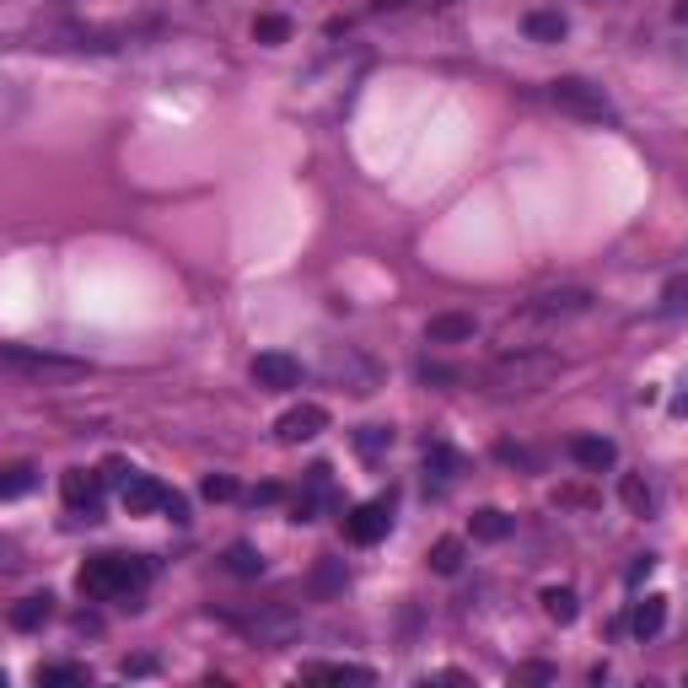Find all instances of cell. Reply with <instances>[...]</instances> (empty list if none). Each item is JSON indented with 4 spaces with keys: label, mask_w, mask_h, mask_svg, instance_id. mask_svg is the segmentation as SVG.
Segmentation results:
<instances>
[{
    "label": "cell",
    "mask_w": 688,
    "mask_h": 688,
    "mask_svg": "<svg viewBox=\"0 0 688 688\" xmlns=\"http://www.w3.org/2000/svg\"><path fill=\"white\" fill-rule=\"evenodd\" d=\"M232 495H237V479H226V474L204 479V500H232Z\"/></svg>",
    "instance_id": "31"
},
{
    "label": "cell",
    "mask_w": 688,
    "mask_h": 688,
    "mask_svg": "<svg viewBox=\"0 0 688 688\" xmlns=\"http://www.w3.org/2000/svg\"><path fill=\"white\" fill-rule=\"evenodd\" d=\"M0 361L11 366L17 377H33V382H76V377H86V361L49 356V350H28V345H6Z\"/></svg>",
    "instance_id": "6"
},
{
    "label": "cell",
    "mask_w": 688,
    "mask_h": 688,
    "mask_svg": "<svg viewBox=\"0 0 688 688\" xmlns=\"http://www.w3.org/2000/svg\"><path fill=\"white\" fill-rule=\"evenodd\" d=\"M420 6H431V11H446V6H457V0H420Z\"/></svg>",
    "instance_id": "35"
},
{
    "label": "cell",
    "mask_w": 688,
    "mask_h": 688,
    "mask_svg": "<svg viewBox=\"0 0 688 688\" xmlns=\"http://www.w3.org/2000/svg\"><path fill=\"white\" fill-rule=\"evenodd\" d=\"M613 457H618V446L607 442V436H570V463H581L592 474L613 468Z\"/></svg>",
    "instance_id": "14"
},
{
    "label": "cell",
    "mask_w": 688,
    "mask_h": 688,
    "mask_svg": "<svg viewBox=\"0 0 688 688\" xmlns=\"http://www.w3.org/2000/svg\"><path fill=\"white\" fill-rule=\"evenodd\" d=\"M124 511L129 517H151V511H167V500H172V489L157 485L151 474H124Z\"/></svg>",
    "instance_id": "8"
},
{
    "label": "cell",
    "mask_w": 688,
    "mask_h": 688,
    "mask_svg": "<svg viewBox=\"0 0 688 688\" xmlns=\"http://www.w3.org/2000/svg\"><path fill=\"white\" fill-rule=\"evenodd\" d=\"M656 313H661V318H684V313H688V275H678V281H673L667 290H661Z\"/></svg>",
    "instance_id": "26"
},
{
    "label": "cell",
    "mask_w": 688,
    "mask_h": 688,
    "mask_svg": "<svg viewBox=\"0 0 688 688\" xmlns=\"http://www.w3.org/2000/svg\"><path fill=\"white\" fill-rule=\"evenodd\" d=\"M226 570L243 575V581H253V575H264V554H258L253 543H232V549H226Z\"/></svg>",
    "instance_id": "22"
},
{
    "label": "cell",
    "mask_w": 688,
    "mask_h": 688,
    "mask_svg": "<svg viewBox=\"0 0 688 688\" xmlns=\"http://www.w3.org/2000/svg\"><path fill=\"white\" fill-rule=\"evenodd\" d=\"M592 290L586 285H560V290H538V296H527L522 307L511 313V334L517 328H565L575 318H586L592 313Z\"/></svg>",
    "instance_id": "3"
},
{
    "label": "cell",
    "mask_w": 688,
    "mask_h": 688,
    "mask_svg": "<svg viewBox=\"0 0 688 688\" xmlns=\"http://www.w3.org/2000/svg\"><path fill=\"white\" fill-rule=\"evenodd\" d=\"M33 474H39L33 463H11V468H6V479H0V495H6V500L28 495V489H33Z\"/></svg>",
    "instance_id": "27"
},
{
    "label": "cell",
    "mask_w": 688,
    "mask_h": 688,
    "mask_svg": "<svg viewBox=\"0 0 688 688\" xmlns=\"http://www.w3.org/2000/svg\"><path fill=\"white\" fill-rule=\"evenodd\" d=\"M328 431V409L324 404H296L281 414V425H275V436L285 446H301V442H318Z\"/></svg>",
    "instance_id": "7"
},
{
    "label": "cell",
    "mask_w": 688,
    "mask_h": 688,
    "mask_svg": "<svg viewBox=\"0 0 688 688\" xmlns=\"http://www.w3.org/2000/svg\"><path fill=\"white\" fill-rule=\"evenodd\" d=\"M60 495H65V506H71V511L97 517V506H103V479H97V474H86V468H71V474L60 479Z\"/></svg>",
    "instance_id": "12"
},
{
    "label": "cell",
    "mask_w": 688,
    "mask_h": 688,
    "mask_svg": "<svg viewBox=\"0 0 688 688\" xmlns=\"http://www.w3.org/2000/svg\"><path fill=\"white\" fill-rule=\"evenodd\" d=\"M301 678H307V684H371L377 673H371V667H356V661H328V667H307Z\"/></svg>",
    "instance_id": "17"
},
{
    "label": "cell",
    "mask_w": 688,
    "mask_h": 688,
    "mask_svg": "<svg viewBox=\"0 0 688 688\" xmlns=\"http://www.w3.org/2000/svg\"><path fill=\"white\" fill-rule=\"evenodd\" d=\"M506 532H511V517H506V511H495V506L474 511V538H479V543H500Z\"/></svg>",
    "instance_id": "21"
},
{
    "label": "cell",
    "mask_w": 688,
    "mask_h": 688,
    "mask_svg": "<svg viewBox=\"0 0 688 688\" xmlns=\"http://www.w3.org/2000/svg\"><path fill=\"white\" fill-rule=\"evenodd\" d=\"M474 334H479L474 313H436V318L425 324V345H468Z\"/></svg>",
    "instance_id": "13"
},
{
    "label": "cell",
    "mask_w": 688,
    "mask_h": 688,
    "mask_svg": "<svg viewBox=\"0 0 688 688\" xmlns=\"http://www.w3.org/2000/svg\"><path fill=\"white\" fill-rule=\"evenodd\" d=\"M388 446H393V425H361L356 431V452L361 457H382Z\"/></svg>",
    "instance_id": "23"
},
{
    "label": "cell",
    "mask_w": 688,
    "mask_h": 688,
    "mask_svg": "<svg viewBox=\"0 0 688 688\" xmlns=\"http://www.w3.org/2000/svg\"><path fill=\"white\" fill-rule=\"evenodd\" d=\"M661 624H667V597H641V603L629 607V629L650 641V635H661Z\"/></svg>",
    "instance_id": "16"
},
{
    "label": "cell",
    "mask_w": 688,
    "mask_h": 688,
    "mask_svg": "<svg viewBox=\"0 0 688 688\" xmlns=\"http://www.w3.org/2000/svg\"><path fill=\"white\" fill-rule=\"evenodd\" d=\"M253 500H258V506H275V500H281V485H258L253 489Z\"/></svg>",
    "instance_id": "33"
},
{
    "label": "cell",
    "mask_w": 688,
    "mask_h": 688,
    "mask_svg": "<svg viewBox=\"0 0 688 688\" xmlns=\"http://www.w3.org/2000/svg\"><path fill=\"white\" fill-rule=\"evenodd\" d=\"M560 371H565L560 356L532 350V345H511L506 356H495V361L485 366V388L495 399H532V393H543Z\"/></svg>",
    "instance_id": "1"
},
{
    "label": "cell",
    "mask_w": 688,
    "mask_h": 688,
    "mask_svg": "<svg viewBox=\"0 0 688 688\" xmlns=\"http://www.w3.org/2000/svg\"><path fill=\"white\" fill-rule=\"evenodd\" d=\"M243 629L253 635V641H258V646H290V641L301 635V618H296L290 607H269V613L247 618Z\"/></svg>",
    "instance_id": "9"
},
{
    "label": "cell",
    "mask_w": 688,
    "mask_h": 688,
    "mask_svg": "<svg viewBox=\"0 0 688 688\" xmlns=\"http://www.w3.org/2000/svg\"><path fill=\"white\" fill-rule=\"evenodd\" d=\"M457 468H463V457H457V452H452L446 442H431V446H425V474H431L436 485H446V479H452Z\"/></svg>",
    "instance_id": "19"
},
{
    "label": "cell",
    "mask_w": 688,
    "mask_h": 688,
    "mask_svg": "<svg viewBox=\"0 0 688 688\" xmlns=\"http://www.w3.org/2000/svg\"><path fill=\"white\" fill-rule=\"evenodd\" d=\"M522 678H532V684H549V678H554V667H543V661H532V667H522Z\"/></svg>",
    "instance_id": "32"
},
{
    "label": "cell",
    "mask_w": 688,
    "mask_h": 688,
    "mask_svg": "<svg viewBox=\"0 0 688 688\" xmlns=\"http://www.w3.org/2000/svg\"><path fill=\"white\" fill-rule=\"evenodd\" d=\"M431 570H436V575H457V570H463V538H442V543L431 549Z\"/></svg>",
    "instance_id": "24"
},
{
    "label": "cell",
    "mask_w": 688,
    "mask_h": 688,
    "mask_svg": "<svg viewBox=\"0 0 688 688\" xmlns=\"http://www.w3.org/2000/svg\"><path fill=\"white\" fill-rule=\"evenodd\" d=\"M618 495H624V506H629L635 517H646L650 506H656V489H650L641 474H624V479H618Z\"/></svg>",
    "instance_id": "20"
},
{
    "label": "cell",
    "mask_w": 688,
    "mask_h": 688,
    "mask_svg": "<svg viewBox=\"0 0 688 688\" xmlns=\"http://www.w3.org/2000/svg\"><path fill=\"white\" fill-rule=\"evenodd\" d=\"M650 565H656V560H650V554H641V560L629 565V581H641V575H650Z\"/></svg>",
    "instance_id": "34"
},
{
    "label": "cell",
    "mask_w": 688,
    "mask_h": 688,
    "mask_svg": "<svg viewBox=\"0 0 688 688\" xmlns=\"http://www.w3.org/2000/svg\"><path fill=\"white\" fill-rule=\"evenodd\" d=\"M522 33L532 43H560V39H565V17H560V11H527Z\"/></svg>",
    "instance_id": "18"
},
{
    "label": "cell",
    "mask_w": 688,
    "mask_h": 688,
    "mask_svg": "<svg viewBox=\"0 0 688 688\" xmlns=\"http://www.w3.org/2000/svg\"><path fill=\"white\" fill-rule=\"evenodd\" d=\"M253 39H258V43H285V39H290V22L269 11V17H258V22H253Z\"/></svg>",
    "instance_id": "30"
},
{
    "label": "cell",
    "mask_w": 688,
    "mask_h": 688,
    "mask_svg": "<svg viewBox=\"0 0 688 688\" xmlns=\"http://www.w3.org/2000/svg\"><path fill=\"white\" fill-rule=\"evenodd\" d=\"M597 6H603V0H597Z\"/></svg>",
    "instance_id": "36"
},
{
    "label": "cell",
    "mask_w": 688,
    "mask_h": 688,
    "mask_svg": "<svg viewBox=\"0 0 688 688\" xmlns=\"http://www.w3.org/2000/svg\"><path fill=\"white\" fill-rule=\"evenodd\" d=\"M388 522H393V517H388V506H382V500H366V506H356V511L345 517V538L366 549V543L388 538Z\"/></svg>",
    "instance_id": "11"
},
{
    "label": "cell",
    "mask_w": 688,
    "mask_h": 688,
    "mask_svg": "<svg viewBox=\"0 0 688 688\" xmlns=\"http://www.w3.org/2000/svg\"><path fill=\"white\" fill-rule=\"evenodd\" d=\"M345 581H350V575H345V560H324L318 575H313V592H318V597H328V592H345Z\"/></svg>",
    "instance_id": "29"
},
{
    "label": "cell",
    "mask_w": 688,
    "mask_h": 688,
    "mask_svg": "<svg viewBox=\"0 0 688 688\" xmlns=\"http://www.w3.org/2000/svg\"><path fill=\"white\" fill-rule=\"evenodd\" d=\"M543 613H549L554 624H570V618H575V592H570V586H549V592H543Z\"/></svg>",
    "instance_id": "25"
},
{
    "label": "cell",
    "mask_w": 688,
    "mask_h": 688,
    "mask_svg": "<svg viewBox=\"0 0 688 688\" xmlns=\"http://www.w3.org/2000/svg\"><path fill=\"white\" fill-rule=\"evenodd\" d=\"M324 371H328V382L350 388L356 399H366V393H377V388H382V366L371 361L361 345H328Z\"/></svg>",
    "instance_id": "5"
},
{
    "label": "cell",
    "mask_w": 688,
    "mask_h": 688,
    "mask_svg": "<svg viewBox=\"0 0 688 688\" xmlns=\"http://www.w3.org/2000/svg\"><path fill=\"white\" fill-rule=\"evenodd\" d=\"M92 673L76 667V661H43L39 667V684H86Z\"/></svg>",
    "instance_id": "28"
},
{
    "label": "cell",
    "mask_w": 688,
    "mask_h": 688,
    "mask_svg": "<svg viewBox=\"0 0 688 688\" xmlns=\"http://www.w3.org/2000/svg\"><path fill=\"white\" fill-rule=\"evenodd\" d=\"M146 581H151V565H146V560H129V554H97V560H86L82 575H76L82 597H92V603H124V597H140Z\"/></svg>",
    "instance_id": "2"
},
{
    "label": "cell",
    "mask_w": 688,
    "mask_h": 688,
    "mask_svg": "<svg viewBox=\"0 0 688 688\" xmlns=\"http://www.w3.org/2000/svg\"><path fill=\"white\" fill-rule=\"evenodd\" d=\"M253 382L264 393H290V388H301V366L290 361V356H281V350H264L253 361Z\"/></svg>",
    "instance_id": "10"
},
{
    "label": "cell",
    "mask_w": 688,
    "mask_h": 688,
    "mask_svg": "<svg viewBox=\"0 0 688 688\" xmlns=\"http://www.w3.org/2000/svg\"><path fill=\"white\" fill-rule=\"evenodd\" d=\"M549 103L560 108V114H570V119L581 124H618V108L607 103L603 86L581 82V76H560V82H549Z\"/></svg>",
    "instance_id": "4"
},
{
    "label": "cell",
    "mask_w": 688,
    "mask_h": 688,
    "mask_svg": "<svg viewBox=\"0 0 688 688\" xmlns=\"http://www.w3.org/2000/svg\"><path fill=\"white\" fill-rule=\"evenodd\" d=\"M54 618V597L49 592H28L22 603H11V629H43Z\"/></svg>",
    "instance_id": "15"
}]
</instances>
